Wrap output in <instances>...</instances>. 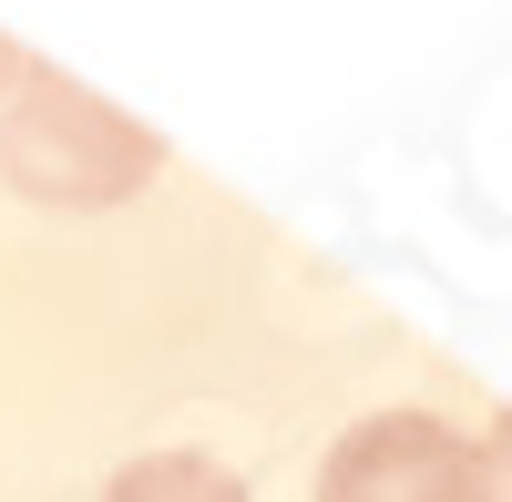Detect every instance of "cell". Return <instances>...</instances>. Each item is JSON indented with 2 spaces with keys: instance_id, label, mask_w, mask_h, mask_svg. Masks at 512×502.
Wrapping results in <instances>:
<instances>
[{
  "instance_id": "6da1fadb",
  "label": "cell",
  "mask_w": 512,
  "mask_h": 502,
  "mask_svg": "<svg viewBox=\"0 0 512 502\" xmlns=\"http://www.w3.org/2000/svg\"><path fill=\"white\" fill-rule=\"evenodd\" d=\"M164 175V144L134 113H113L93 82H72L62 62H21L11 103H0V185L62 216H103L134 205Z\"/></svg>"
},
{
  "instance_id": "7a4b0ae2",
  "label": "cell",
  "mask_w": 512,
  "mask_h": 502,
  "mask_svg": "<svg viewBox=\"0 0 512 502\" xmlns=\"http://www.w3.org/2000/svg\"><path fill=\"white\" fill-rule=\"evenodd\" d=\"M318 502H502L482 431H451L431 410H369L328 441Z\"/></svg>"
},
{
  "instance_id": "3957f363",
  "label": "cell",
  "mask_w": 512,
  "mask_h": 502,
  "mask_svg": "<svg viewBox=\"0 0 512 502\" xmlns=\"http://www.w3.org/2000/svg\"><path fill=\"white\" fill-rule=\"evenodd\" d=\"M103 502H246V482L226 462H205V451H144V462H123L103 482Z\"/></svg>"
},
{
  "instance_id": "277c9868",
  "label": "cell",
  "mask_w": 512,
  "mask_h": 502,
  "mask_svg": "<svg viewBox=\"0 0 512 502\" xmlns=\"http://www.w3.org/2000/svg\"><path fill=\"white\" fill-rule=\"evenodd\" d=\"M482 451H492V482H502V502H512V421H492Z\"/></svg>"
},
{
  "instance_id": "5b68a950",
  "label": "cell",
  "mask_w": 512,
  "mask_h": 502,
  "mask_svg": "<svg viewBox=\"0 0 512 502\" xmlns=\"http://www.w3.org/2000/svg\"><path fill=\"white\" fill-rule=\"evenodd\" d=\"M21 62H31V52H21L11 31H0V93H11V82H21Z\"/></svg>"
}]
</instances>
